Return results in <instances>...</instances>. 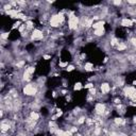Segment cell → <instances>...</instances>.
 <instances>
[{
    "instance_id": "1",
    "label": "cell",
    "mask_w": 136,
    "mask_h": 136,
    "mask_svg": "<svg viewBox=\"0 0 136 136\" xmlns=\"http://www.w3.org/2000/svg\"><path fill=\"white\" fill-rule=\"evenodd\" d=\"M64 21H65V14L63 12H58L56 14L51 15V18L49 19V25H50L51 28H57Z\"/></svg>"
},
{
    "instance_id": "2",
    "label": "cell",
    "mask_w": 136,
    "mask_h": 136,
    "mask_svg": "<svg viewBox=\"0 0 136 136\" xmlns=\"http://www.w3.org/2000/svg\"><path fill=\"white\" fill-rule=\"evenodd\" d=\"M38 92V86L36 83H28L24 86L22 88V93H24L25 96H28V97H31V96H35L36 94Z\"/></svg>"
},
{
    "instance_id": "3",
    "label": "cell",
    "mask_w": 136,
    "mask_h": 136,
    "mask_svg": "<svg viewBox=\"0 0 136 136\" xmlns=\"http://www.w3.org/2000/svg\"><path fill=\"white\" fill-rule=\"evenodd\" d=\"M80 17L75 15L74 12H70L68 14V28L70 30H77L80 26Z\"/></svg>"
},
{
    "instance_id": "4",
    "label": "cell",
    "mask_w": 136,
    "mask_h": 136,
    "mask_svg": "<svg viewBox=\"0 0 136 136\" xmlns=\"http://www.w3.org/2000/svg\"><path fill=\"white\" fill-rule=\"evenodd\" d=\"M105 112H106V106H105V104L104 103L99 102V103H97L96 105H95V113H96L98 116L104 115L105 114Z\"/></svg>"
},
{
    "instance_id": "5",
    "label": "cell",
    "mask_w": 136,
    "mask_h": 136,
    "mask_svg": "<svg viewBox=\"0 0 136 136\" xmlns=\"http://www.w3.org/2000/svg\"><path fill=\"white\" fill-rule=\"evenodd\" d=\"M44 38V32L39 29H34L31 34V39L32 40H42Z\"/></svg>"
},
{
    "instance_id": "6",
    "label": "cell",
    "mask_w": 136,
    "mask_h": 136,
    "mask_svg": "<svg viewBox=\"0 0 136 136\" xmlns=\"http://www.w3.org/2000/svg\"><path fill=\"white\" fill-rule=\"evenodd\" d=\"M136 92V88L135 86H125V87L123 88V94L125 97H128L129 99L133 96V94Z\"/></svg>"
},
{
    "instance_id": "7",
    "label": "cell",
    "mask_w": 136,
    "mask_h": 136,
    "mask_svg": "<svg viewBox=\"0 0 136 136\" xmlns=\"http://www.w3.org/2000/svg\"><path fill=\"white\" fill-rule=\"evenodd\" d=\"M133 24H134L133 20L132 19H129V18H126V17L122 18L121 22H120V25L122 27H124V28H131V27H133Z\"/></svg>"
},
{
    "instance_id": "8",
    "label": "cell",
    "mask_w": 136,
    "mask_h": 136,
    "mask_svg": "<svg viewBox=\"0 0 136 136\" xmlns=\"http://www.w3.org/2000/svg\"><path fill=\"white\" fill-rule=\"evenodd\" d=\"M100 90H101L102 95H107L111 92V85L108 83H106V82H104V83H102L100 85Z\"/></svg>"
},
{
    "instance_id": "9",
    "label": "cell",
    "mask_w": 136,
    "mask_h": 136,
    "mask_svg": "<svg viewBox=\"0 0 136 136\" xmlns=\"http://www.w3.org/2000/svg\"><path fill=\"white\" fill-rule=\"evenodd\" d=\"M1 133L2 134H4L6 132H9V130H10L12 126H11V123L9 121H6V120H3L2 122H1Z\"/></svg>"
},
{
    "instance_id": "10",
    "label": "cell",
    "mask_w": 136,
    "mask_h": 136,
    "mask_svg": "<svg viewBox=\"0 0 136 136\" xmlns=\"http://www.w3.org/2000/svg\"><path fill=\"white\" fill-rule=\"evenodd\" d=\"M55 134H56V136H72V133L70 131H64L62 129H57Z\"/></svg>"
},
{
    "instance_id": "11",
    "label": "cell",
    "mask_w": 136,
    "mask_h": 136,
    "mask_svg": "<svg viewBox=\"0 0 136 136\" xmlns=\"http://www.w3.org/2000/svg\"><path fill=\"white\" fill-rule=\"evenodd\" d=\"M105 34V28H99V29H96L94 31V35L95 36H98V37H100V36H103Z\"/></svg>"
},
{
    "instance_id": "12",
    "label": "cell",
    "mask_w": 136,
    "mask_h": 136,
    "mask_svg": "<svg viewBox=\"0 0 136 136\" xmlns=\"http://www.w3.org/2000/svg\"><path fill=\"white\" fill-rule=\"evenodd\" d=\"M104 25H105V22H104V20H99V21H97V22H94L92 28L96 30V29H99V28H103Z\"/></svg>"
},
{
    "instance_id": "13",
    "label": "cell",
    "mask_w": 136,
    "mask_h": 136,
    "mask_svg": "<svg viewBox=\"0 0 136 136\" xmlns=\"http://www.w3.org/2000/svg\"><path fill=\"white\" fill-rule=\"evenodd\" d=\"M29 117H30V118L32 119L33 121H38V120H39V117H40V116H39V114H38L37 112L32 111V112L30 113V116H29Z\"/></svg>"
},
{
    "instance_id": "14",
    "label": "cell",
    "mask_w": 136,
    "mask_h": 136,
    "mask_svg": "<svg viewBox=\"0 0 136 136\" xmlns=\"http://www.w3.org/2000/svg\"><path fill=\"white\" fill-rule=\"evenodd\" d=\"M84 70L85 71H93L94 70V65L92 64V63H85L84 65Z\"/></svg>"
},
{
    "instance_id": "15",
    "label": "cell",
    "mask_w": 136,
    "mask_h": 136,
    "mask_svg": "<svg viewBox=\"0 0 136 136\" xmlns=\"http://www.w3.org/2000/svg\"><path fill=\"white\" fill-rule=\"evenodd\" d=\"M26 28H27V30H31V29H33L34 28V22L32 21V20H27L26 21Z\"/></svg>"
},
{
    "instance_id": "16",
    "label": "cell",
    "mask_w": 136,
    "mask_h": 136,
    "mask_svg": "<svg viewBox=\"0 0 136 136\" xmlns=\"http://www.w3.org/2000/svg\"><path fill=\"white\" fill-rule=\"evenodd\" d=\"M114 122H115V124L116 125H121V124H124V119L123 118H121V117H119V118H115L114 119Z\"/></svg>"
},
{
    "instance_id": "17",
    "label": "cell",
    "mask_w": 136,
    "mask_h": 136,
    "mask_svg": "<svg viewBox=\"0 0 136 136\" xmlns=\"http://www.w3.org/2000/svg\"><path fill=\"white\" fill-rule=\"evenodd\" d=\"M82 88H83V85L81 82H77L74 86V90H77V92H79V90H81Z\"/></svg>"
},
{
    "instance_id": "18",
    "label": "cell",
    "mask_w": 136,
    "mask_h": 136,
    "mask_svg": "<svg viewBox=\"0 0 136 136\" xmlns=\"http://www.w3.org/2000/svg\"><path fill=\"white\" fill-rule=\"evenodd\" d=\"M125 49H126V46H125V45H123L122 43H119V44H118V46H117V50H118V51L125 50Z\"/></svg>"
},
{
    "instance_id": "19",
    "label": "cell",
    "mask_w": 136,
    "mask_h": 136,
    "mask_svg": "<svg viewBox=\"0 0 136 136\" xmlns=\"http://www.w3.org/2000/svg\"><path fill=\"white\" fill-rule=\"evenodd\" d=\"M88 93H89L90 96H96V95H97V89L95 88V87H93V88H90L88 90Z\"/></svg>"
},
{
    "instance_id": "20",
    "label": "cell",
    "mask_w": 136,
    "mask_h": 136,
    "mask_svg": "<svg viewBox=\"0 0 136 136\" xmlns=\"http://www.w3.org/2000/svg\"><path fill=\"white\" fill-rule=\"evenodd\" d=\"M9 35H10V32H3L1 34V40H4V39L9 38Z\"/></svg>"
},
{
    "instance_id": "21",
    "label": "cell",
    "mask_w": 136,
    "mask_h": 136,
    "mask_svg": "<svg viewBox=\"0 0 136 136\" xmlns=\"http://www.w3.org/2000/svg\"><path fill=\"white\" fill-rule=\"evenodd\" d=\"M75 69H76V67H75L74 65H68V66L66 67V71H68V72H70V71L75 70Z\"/></svg>"
},
{
    "instance_id": "22",
    "label": "cell",
    "mask_w": 136,
    "mask_h": 136,
    "mask_svg": "<svg viewBox=\"0 0 136 136\" xmlns=\"http://www.w3.org/2000/svg\"><path fill=\"white\" fill-rule=\"evenodd\" d=\"M130 43L133 45V46H135L136 47V37H132L130 39Z\"/></svg>"
},
{
    "instance_id": "23",
    "label": "cell",
    "mask_w": 136,
    "mask_h": 136,
    "mask_svg": "<svg viewBox=\"0 0 136 136\" xmlns=\"http://www.w3.org/2000/svg\"><path fill=\"white\" fill-rule=\"evenodd\" d=\"M93 87H95V86H94V83H88V84H86V85H85V88H88V89L93 88Z\"/></svg>"
},
{
    "instance_id": "24",
    "label": "cell",
    "mask_w": 136,
    "mask_h": 136,
    "mask_svg": "<svg viewBox=\"0 0 136 136\" xmlns=\"http://www.w3.org/2000/svg\"><path fill=\"white\" fill-rule=\"evenodd\" d=\"M113 4H114V6H121L122 4V1H113Z\"/></svg>"
},
{
    "instance_id": "25",
    "label": "cell",
    "mask_w": 136,
    "mask_h": 136,
    "mask_svg": "<svg viewBox=\"0 0 136 136\" xmlns=\"http://www.w3.org/2000/svg\"><path fill=\"white\" fill-rule=\"evenodd\" d=\"M68 66V63L67 62H64V63H60V67H67Z\"/></svg>"
},
{
    "instance_id": "26",
    "label": "cell",
    "mask_w": 136,
    "mask_h": 136,
    "mask_svg": "<svg viewBox=\"0 0 136 136\" xmlns=\"http://www.w3.org/2000/svg\"><path fill=\"white\" fill-rule=\"evenodd\" d=\"M44 60H50L51 58V55H49V54H45V55L43 56Z\"/></svg>"
},
{
    "instance_id": "27",
    "label": "cell",
    "mask_w": 136,
    "mask_h": 136,
    "mask_svg": "<svg viewBox=\"0 0 136 136\" xmlns=\"http://www.w3.org/2000/svg\"><path fill=\"white\" fill-rule=\"evenodd\" d=\"M128 4H131V6H136V1H128Z\"/></svg>"
},
{
    "instance_id": "28",
    "label": "cell",
    "mask_w": 136,
    "mask_h": 136,
    "mask_svg": "<svg viewBox=\"0 0 136 136\" xmlns=\"http://www.w3.org/2000/svg\"><path fill=\"white\" fill-rule=\"evenodd\" d=\"M133 121H134V122H135V123H136V116L134 117V120H133Z\"/></svg>"
},
{
    "instance_id": "29",
    "label": "cell",
    "mask_w": 136,
    "mask_h": 136,
    "mask_svg": "<svg viewBox=\"0 0 136 136\" xmlns=\"http://www.w3.org/2000/svg\"><path fill=\"white\" fill-rule=\"evenodd\" d=\"M107 136H112V135H107Z\"/></svg>"
}]
</instances>
